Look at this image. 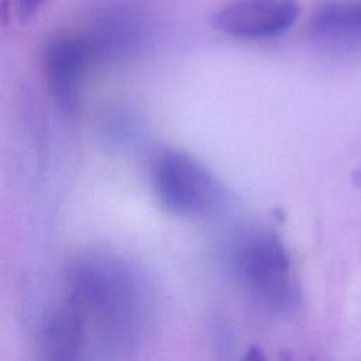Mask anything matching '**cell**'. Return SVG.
Wrapping results in <instances>:
<instances>
[{
	"label": "cell",
	"mask_w": 361,
	"mask_h": 361,
	"mask_svg": "<svg viewBox=\"0 0 361 361\" xmlns=\"http://www.w3.org/2000/svg\"><path fill=\"white\" fill-rule=\"evenodd\" d=\"M234 261L238 276L262 305L279 312L296 305L298 290L290 276V258L275 234L248 237L237 250Z\"/></svg>",
	"instance_id": "obj_1"
},
{
	"label": "cell",
	"mask_w": 361,
	"mask_h": 361,
	"mask_svg": "<svg viewBox=\"0 0 361 361\" xmlns=\"http://www.w3.org/2000/svg\"><path fill=\"white\" fill-rule=\"evenodd\" d=\"M151 176L161 204L175 214L203 213L220 197V186L213 173L179 149L161 151L152 162Z\"/></svg>",
	"instance_id": "obj_2"
},
{
	"label": "cell",
	"mask_w": 361,
	"mask_h": 361,
	"mask_svg": "<svg viewBox=\"0 0 361 361\" xmlns=\"http://www.w3.org/2000/svg\"><path fill=\"white\" fill-rule=\"evenodd\" d=\"M97 62L86 32H61L47 41L42 65L49 92L65 114L78 110L87 71Z\"/></svg>",
	"instance_id": "obj_3"
},
{
	"label": "cell",
	"mask_w": 361,
	"mask_h": 361,
	"mask_svg": "<svg viewBox=\"0 0 361 361\" xmlns=\"http://www.w3.org/2000/svg\"><path fill=\"white\" fill-rule=\"evenodd\" d=\"M299 11L298 0H230L213 14V25L235 38H269L286 31Z\"/></svg>",
	"instance_id": "obj_4"
},
{
	"label": "cell",
	"mask_w": 361,
	"mask_h": 361,
	"mask_svg": "<svg viewBox=\"0 0 361 361\" xmlns=\"http://www.w3.org/2000/svg\"><path fill=\"white\" fill-rule=\"evenodd\" d=\"M144 25L130 10H113L100 17L94 28L86 32L97 62L137 49L144 39Z\"/></svg>",
	"instance_id": "obj_5"
},
{
	"label": "cell",
	"mask_w": 361,
	"mask_h": 361,
	"mask_svg": "<svg viewBox=\"0 0 361 361\" xmlns=\"http://www.w3.org/2000/svg\"><path fill=\"white\" fill-rule=\"evenodd\" d=\"M314 39L327 44H361V0H322L309 20Z\"/></svg>",
	"instance_id": "obj_6"
},
{
	"label": "cell",
	"mask_w": 361,
	"mask_h": 361,
	"mask_svg": "<svg viewBox=\"0 0 361 361\" xmlns=\"http://www.w3.org/2000/svg\"><path fill=\"white\" fill-rule=\"evenodd\" d=\"M82 330L83 313L75 302L54 312L44 329V361H76Z\"/></svg>",
	"instance_id": "obj_7"
},
{
	"label": "cell",
	"mask_w": 361,
	"mask_h": 361,
	"mask_svg": "<svg viewBox=\"0 0 361 361\" xmlns=\"http://www.w3.org/2000/svg\"><path fill=\"white\" fill-rule=\"evenodd\" d=\"M44 0H17L18 16L23 21L30 20L32 16L37 14Z\"/></svg>",
	"instance_id": "obj_8"
},
{
	"label": "cell",
	"mask_w": 361,
	"mask_h": 361,
	"mask_svg": "<svg viewBox=\"0 0 361 361\" xmlns=\"http://www.w3.org/2000/svg\"><path fill=\"white\" fill-rule=\"evenodd\" d=\"M241 361H267V358H265V355H264L261 348L251 347L250 350L245 351V354H244Z\"/></svg>",
	"instance_id": "obj_9"
}]
</instances>
